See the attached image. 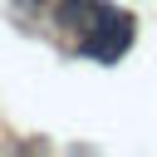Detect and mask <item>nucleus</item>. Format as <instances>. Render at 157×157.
Here are the masks:
<instances>
[{"mask_svg":"<svg viewBox=\"0 0 157 157\" xmlns=\"http://www.w3.org/2000/svg\"><path fill=\"white\" fill-rule=\"evenodd\" d=\"M69 20L78 25L83 49H93L98 59H113V54L128 49V34H132V20L128 15H118V10H108L98 0H78V5H69Z\"/></svg>","mask_w":157,"mask_h":157,"instance_id":"obj_1","label":"nucleus"}]
</instances>
